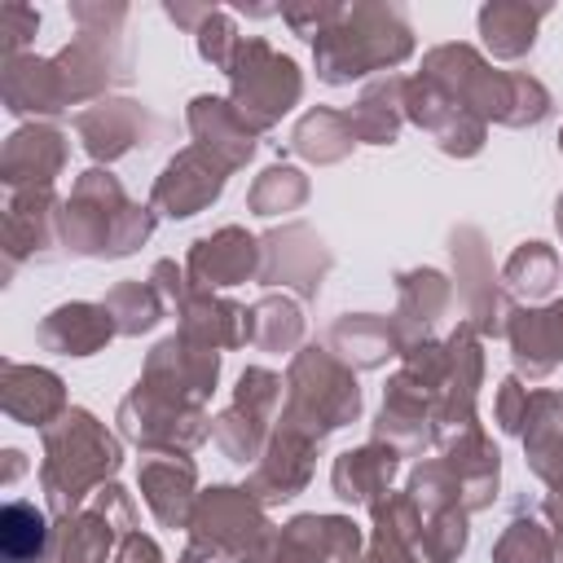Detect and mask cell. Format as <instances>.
Here are the masks:
<instances>
[{"label": "cell", "instance_id": "obj_1", "mask_svg": "<svg viewBox=\"0 0 563 563\" xmlns=\"http://www.w3.org/2000/svg\"><path fill=\"white\" fill-rule=\"evenodd\" d=\"M317 75L325 84H352L378 66H396L413 53V35L391 4H356L343 9V18L312 40Z\"/></svg>", "mask_w": 563, "mask_h": 563}, {"label": "cell", "instance_id": "obj_2", "mask_svg": "<svg viewBox=\"0 0 563 563\" xmlns=\"http://www.w3.org/2000/svg\"><path fill=\"white\" fill-rule=\"evenodd\" d=\"M356 413H361V387H356L352 369L321 347H303L290 365V378H286L282 427L321 444L330 431H339Z\"/></svg>", "mask_w": 563, "mask_h": 563}, {"label": "cell", "instance_id": "obj_3", "mask_svg": "<svg viewBox=\"0 0 563 563\" xmlns=\"http://www.w3.org/2000/svg\"><path fill=\"white\" fill-rule=\"evenodd\" d=\"M229 79H233V110L246 119L251 132L273 128L303 92L299 66L290 57L273 53L264 40H238Z\"/></svg>", "mask_w": 563, "mask_h": 563}, {"label": "cell", "instance_id": "obj_4", "mask_svg": "<svg viewBox=\"0 0 563 563\" xmlns=\"http://www.w3.org/2000/svg\"><path fill=\"white\" fill-rule=\"evenodd\" d=\"M119 471V444L88 418V413H66L62 418V431L48 435V462H44V479H48V493H53V506L62 515H70L75 497L114 475Z\"/></svg>", "mask_w": 563, "mask_h": 563}, {"label": "cell", "instance_id": "obj_5", "mask_svg": "<svg viewBox=\"0 0 563 563\" xmlns=\"http://www.w3.org/2000/svg\"><path fill=\"white\" fill-rule=\"evenodd\" d=\"M361 550V532L343 515H299L268 537L242 563H347Z\"/></svg>", "mask_w": 563, "mask_h": 563}, {"label": "cell", "instance_id": "obj_6", "mask_svg": "<svg viewBox=\"0 0 563 563\" xmlns=\"http://www.w3.org/2000/svg\"><path fill=\"white\" fill-rule=\"evenodd\" d=\"M189 528H194V541H202L220 554H233L242 563L268 537L273 523L264 519L260 501L246 488H211L194 501Z\"/></svg>", "mask_w": 563, "mask_h": 563}, {"label": "cell", "instance_id": "obj_7", "mask_svg": "<svg viewBox=\"0 0 563 563\" xmlns=\"http://www.w3.org/2000/svg\"><path fill=\"white\" fill-rule=\"evenodd\" d=\"M224 176H229V167H224L220 158H211L207 150H198V145H194V150H180V154L163 167V176L154 180L150 202H154L158 211L185 220V216H194V211H202L207 202L220 198Z\"/></svg>", "mask_w": 563, "mask_h": 563}, {"label": "cell", "instance_id": "obj_8", "mask_svg": "<svg viewBox=\"0 0 563 563\" xmlns=\"http://www.w3.org/2000/svg\"><path fill=\"white\" fill-rule=\"evenodd\" d=\"M260 251H264L260 277H264L268 286H295L303 299H312V295L321 290V277H325V268H330V255H325V246L317 242L312 229L286 224V229L268 233V238L260 242Z\"/></svg>", "mask_w": 563, "mask_h": 563}, {"label": "cell", "instance_id": "obj_9", "mask_svg": "<svg viewBox=\"0 0 563 563\" xmlns=\"http://www.w3.org/2000/svg\"><path fill=\"white\" fill-rule=\"evenodd\" d=\"M264 268V251L260 242L238 229V224H224L220 233L211 238H198L194 251H189V286L198 290H216V286H233V282H246Z\"/></svg>", "mask_w": 563, "mask_h": 563}, {"label": "cell", "instance_id": "obj_10", "mask_svg": "<svg viewBox=\"0 0 563 563\" xmlns=\"http://www.w3.org/2000/svg\"><path fill=\"white\" fill-rule=\"evenodd\" d=\"M369 554L378 563H444L422 510L413 506V497H387L374 506V537H369Z\"/></svg>", "mask_w": 563, "mask_h": 563}, {"label": "cell", "instance_id": "obj_11", "mask_svg": "<svg viewBox=\"0 0 563 563\" xmlns=\"http://www.w3.org/2000/svg\"><path fill=\"white\" fill-rule=\"evenodd\" d=\"M453 260H457V282H462V295H466V308H471L466 325H475L484 334H506L515 308L501 299V290L493 282V268H488V255H484V242H479L475 229L453 233Z\"/></svg>", "mask_w": 563, "mask_h": 563}, {"label": "cell", "instance_id": "obj_12", "mask_svg": "<svg viewBox=\"0 0 563 563\" xmlns=\"http://www.w3.org/2000/svg\"><path fill=\"white\" fill-rule=\"evenodd\" d=\"M312 453H317V440L277 427V435L264 444L260 466L251 471L246 493H251L260 506H268V501H290V497L312 479Z\"/></svg>", "mask_w": 563, "mask_h": 563}, {"label": "cell", "instance_id": "obj_13", "mask_svg": "<svg viewBox=\"0 0 563 563\" xmlns=\"http://www.w3.org/2000/svg\"><path fill=\"white\" fill-rule=\"evenodd\" d=\"M444 466L453 471L466 510L493 506V497H497V475H501V453L493 449V440H488L475 422H471V427H457V435L444 440Z\"/></svg>", "mask_w": 563, "mask_h": 563}, {"label": "cell", "instance_id": "obj_14", "mask_svg": "<svg viewBox=\"0 0 563 563\" xmlns=\"http://www.w3.org/2000/svg\"><path fill=\"white\" fill-rule=\"evenodd\" d=\"M523 449L528 466L550 484V501H563V396L559 391H532L523 413Z\"/></svg>", "mask_w": 563, "mask_h": 563}, {"label": "cell", "instance_id": "obj_15", "mask_svg": "<svg viewBox=\"0 0 563 563\" xmlns=\"http://www.w3.org/2000/svg\"><path fill=\"white\" fill-rule=\"evenodd\" d=\"M189 132L198 136V150H207L211 158H220L229 172L242 167L255 154V132L233 110V101H220V97H194V106H189Z\"/></svg>", "mask_w": 563, "mask_h": 563}, {"label": "cell", "instance_id": "obj_16", "mask_svg": "<svg viewBox=\"0 0 563 563\" xmlns=\"http://www.w3.org/2000/svg\"><path fill=\"white\" fill-rule=\"evenodd\" d=\"M396 466H400V453L391 444L374 440V444H361V449L343 453L334 462L330 479H334V493L343 501H352V506H378V501H387V488H391Z\"/></svg>", "mask_w": 563, "mask_h": 563}, {"label": "cell", "instance_id": "obj_17", "mask_svg": "<svg viewBox=\"0 0 563 563\" xmlns=\"http://www.w3.org/2000/svg\"><path fill=\"white\" fill-rule=\"evenodd\" d=\"M506 334H510V347H515V365L528 378H545L563 361V303L541 308V312L515 308Z\"/></svg>", "mask_w": 563, "mask_h": 563}, {"label": "cell", "instance_id": "obj_18", "mask_svg": "<svg viewBox=\"0 0 563 563\" xmlns=\"http://www.w3.org/2000/svg\"><path fill=\"white\" fill-rule=\"evenodd\" d=\"M194 484L198 471L189 457H154L141 466V493L150 501V510L167 523V528H185L194 515Z\"/></svg>", "mask_w": 563, "mask_h": 563}, {"label": "cell", "instance_id": "obj_19", "mask_svg": "<svg viewBox=\"0 0 563 563\" xmlns=\"http://www.w3.org/2000/svg\"><path fill=\"white\" fill-rule=\"evenodd\" d=\"M400 312H396V330L405 339V347L422 343L427 330L444 317L449 308V282L435 273V268H413V273H400Z\"/></svg>", "mask_w": 563, "mask_h": 563}, {"label": "cell", "instance_id": "obj_20", "mask_svg": "<svg viewBox=\"0 0 563 563\" xmlns=\"http://www.w3.org/2000/svg\"><path fill=\"white\" fill-rule=\"evenodd\" d=\"M79 128H84L88 150H92L97 158H119V154H128L136 141H145L150 119H145V110L132 106V101H110V106H101V110H88V114L79 119Z\"/></svg>", "mask_w": 563, "mask_h": 563}, {"label": "cell", "instance_id": "obj_21", "mask_svg": "<svg viewBox=\"0 0 563 563\" xmlns=\"http://www.w3.org/2000/svg\"><path fill=\"white\" fill-rule=\"evenodd\" d=\"M110 334H114V317L106 312V303L101 308L97 303H70V308H57L44 321V343L66 352V356H88Z\"/></svg>", "mask_w": 563, "mask_h": 563}, {"label": "cell", "instance_id": "obj_22", "mask_svg": "<svg viewBox=\"0 0 563 563\" xmlns=\"http://www.w3.org/2000/svg\"><path fill=\"white\" fill-rule=\"evenodd\" d=\"M400 114H405V79H378L361 92V101L347 110V123H352V136L356 141H374V145H387L396 141L400 132Z\"/></svg>", "mask_w": 563, "mask_h": 563}, {"label": "cell", "instance_id": "obj_23", "mask_svg": "<svg viewBox=\"0 0 563 563\" xmlns=\"http://www.w3.org/2000/svg\"><path fill=\"white\" fill-rule=\"evenodd\" d=\"M330 343H334V352H343V361H352L361 369L383 365L391 352H405L396 321H383V317H343V321H334Z\"/></svg>", "mask_w": 563, "mask_h": 563}, {"label": "cell", "instance_id": "obj_24", "mask_svg": "<svg viewBox=\"0 0 563 563\" xmlns=\"http://www.w3.org/2000/svg\"><path fill=\"white\" fill-rule=\"evenodd\" d=\"M545 18V4H484L479 9V35L493 48V57H523L537 40V22Z\"/></svg>", "mask_w": 563, "mask_h": 563}, {"label": "cell", "instance_id": "obj_25", "mask_svg": "<svg viewBox=\"0 0 563 563\" xmlns=\"http://www.w3.org/2000/svg\"><path fill=\"white\" fill-rule=\"evenodd\" d=\"M352 123H347V114H339V110H308L303 119H299V128H295V136H290V150L295 154H303L308 163H339L347 150H352Z\"/></svg>", "mask_w": 563, "mask_h": 563}, {"label": "cell", "instance_id": "obj_26", "mask_svg": "<svg viewBox=\"0 0 563 563\" xmlns=\"http://www.w3.org/2000/svg\"><path fill=\"white\" fill-rule=\"evenodd\" d=\"M299 334H303V317H299V308L290 299L268 295V299H260L251 308V343L255 347H264V352H290L299 343Z\"/></svg>", "mask_w": 563, "mask_h": 563}, {"label": "cell", "instance_id": "obj_27", "mask_svg": "<svg viewBox=\"0 0 563 563\" xmlns=\"http://www.w3.org/2000/svg\"><path fill=\"white\" fill-rule=\"evenodd\" d=\"M264 431H268V418H260V413H251L242 405H229L211 422V435L224 449V457L229 462H242V466L255 462V457H264Z\"/></svg>", "mask_w": 563, "mask_h": 563}, {"label": "cell", "instance_id": "obj_28", "mask_svg": "<svg viewBox=\"0 0 563 563\" xmlns=\"http://www.w3.org/2000/svg\"><path fill=\"white\" fill-rule=\"evenodd\" d=\"M106 312L114 317L119 334H141L163 317V295L154 290V282H145V286L141 282H123V286L110 290Z\"/></svg>", "mask_w": 563, "mask_h": 563}, {"label": "cell", "instance_id": "obj_29", "mask_svg": "<svg viewBox=\"0 0 563 563\" xmlns=\"http://www.w3.org/2000/svg\"><path fill=\"white\" fill-rule=\"evenodd\" d=\"M303 198H308L303 172H295V167H268V172L251 185L246 207H251L255 216H282V211H295Z\"/></svg>", "mask_w": 563, "mask_h": 563}, {"label": "cell", "instance_id": "obj_30", "mask_svg": "<svg viewBox=\"0 0 563 563\" xmlns=\"http://www.w3.org/2000/svg\"><path fill=\"white\" fill-rule=\"evenodd\" d=\"M554 277H559V255H554L545 242H523V246L506 260V282H510L515 290H523L528 299L545 295V290L554 286Z\"/></svg>", "mask_w": 563, "mask_h": 563}, {"label": "cell", "instance_id": "obj_31", "mask_svg": "<svg viewBox=\"0 0 563 563\" xmlns=\"http://www.w3.org/2000/svg\"><path fill=\"white\" fill-rule=\"evenodd\" d=\"M493 563H554V537L537 519H510L493 545Z\"/></svg>", "mask_w": 563, "mask_h": 563}, {"label": "cell", "instance_id": "obj_32", "mask_svg": "<svg viewBox=\"0 0 563 563\" xmlns=\"http://www.w3.org/2000/svg\"><path fill=\"white\" fill-rule=\"evenodd\" d=\"M0 545H4V559L9 563H31L40 559L44 550V515L26 501H13L4 510V532H0Z\"/></svg>", "mask_w": 563, "mask_h": 563}, {"label": "cell", "instance_id": "obj_33", "mask_svg": "<svg viewBox=\"0 0 563 563\" xmlns=\"http://www.w3.org/2000/svg\"><path fill=\"white\" fill-rule=\"evenodd\" d=\"M233 405H242V409H251V413H260V418H273L277 405H282V378H277L273 369H246V374L238 378Z\"/></svg>", "mask_w": 563, "mask_h": 563}, {"label": "cell", "instance_id": "obj_34", "mask_svg": "<svg viewBox=\"0 0 563 563\" xmlns=\"http://www.w3.org/2000/svg\"><path fill=\"white\" fill-rule=\"evenodd\" d=\"M238 31H233V22H229V13H220V9H211L207 18H202V26H198V53L207 57V62H216V66H224L229 70V62H233V48H238Z\"/></svg>", "mask_w": 563, "mask_h": 563}, {"label": "cell", "instance_id": "obj_35", "mask_svg": "<svg viewBox=\"0 0 563 563\" xmlns=\"http://www.w3.org/2000/svg\"><path fill=\"white\" fill-rule=\"evenodd\" d=\"M523 413H528V387L519 378H506L501 391H497V427L501 431H519Z\"/></svg>", "mask_w": 563, "mask_h": 563}, {"label": "cell", "instance_id": "obj_36", "mask_svg": "<svg viewBox=\"0 0 563 563\" xmlns=\"http://www.w3.org/2000/svg\"><path fill=\"white\" fill-rule=\"evenodd\" d=\"M119 563H163V554L150 537H128L123 550H119Z\"/></svg>", "mask_w": 563, "mask_h": 563}, {"label": "cell", "instance_id": "obj_37", "mask_svg": "<svg viewBox=\"0 0 563 563\" xmlns=\"http://www.w3.org/2000/svg\"><path fill=\"white\" fill-rule=\"evenodd\" d=\"M180 563H224V554L220 550H211V545H202V541H194L189 550H185V559Z\"/></svg>", "mask_w": 563, "mask_h": 563}, {"label": "cell", "instance_id": "obj_38", "mask_svg": "<svg viewBox=\"0 0 563 563\" xmlns=\"http://www.w3.org/2000/svg\"><path fill=\"white\" fill-rule=\"evenodd\" d=\"M545 510L554 515V563H563V501H550Z\"/></svg>", "mask_w": 563, "mask_h": 563}, {"label": "cell", "instance_id": "obj_39", "mask_svg": "<svg viewBox=\"0 0 563 563\" xmlns=\"http://www.w3.org/2000/svg\"><path fill=\"white\" fill-rule=\"evenodd\" d=\"M554 224H559V233H563V198H559V211H554Z\"/></svg>", "mask_w": 563, "mask_h": 563}, {"label": "cell", "instance_id": "obj_40", "mask_svg": "<svg viewBox=\"0 0 563 563\" xmlns=\"http://www.w3.org/2000/svg\"><path fill=\"white\" fill-rule=\"evenodd\" d=\"M347 563H378V559H374V554H369V559H347Z\"/></svg>", "mask_w": 563, "mask_h": 563}, {"label": "cell", "instance_id": "obj_41", "mask_svg": "<svg viewBox=\"0 0 563 563\" xmlns=\"http://www.w3.org/2000/svg\"><path fill=\"white\" fill-rule=\"evenodd\" d=\"M559 150H563V132H559Z\"/></svg>", "mask_w": 563, "mask_h": 563}]
</instances>
